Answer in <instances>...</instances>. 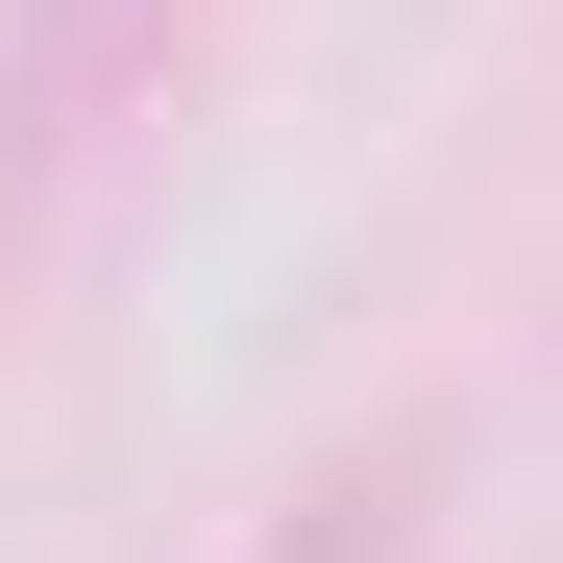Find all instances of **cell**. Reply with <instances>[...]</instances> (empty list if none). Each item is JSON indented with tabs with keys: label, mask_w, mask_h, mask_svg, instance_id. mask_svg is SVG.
Instances as JSON below:
<instances>
[{
	"label": "cell",
	"mask_w": 563,
	"mask_h": 563,
	"mask_svg": "<svg viewBox=\"0 0 563 563\" xmlns=\"http://www.w3.org/2000/svg\"><path fill=\"white\" fill-rule=\"evenodd\" d=\"M172 49H197V0H0V221H49L172 99Z\"/></svg>",
	"instance_id": "cell-1"
}]
</instances>
